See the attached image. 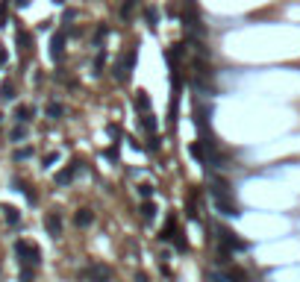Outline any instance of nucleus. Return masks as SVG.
Returning a JSON list of instances; mask_svg holds the SVG:
<instances>
[{"label": "nucleus", "mask_w": 300, "mask_h": 282, "mask_svg": "<svg viewBox=\"0 0 300 282\" xmlns=\"http://www.w3.org/2000/svg\"><path fill=\"white\" fill-rule=\"evenodd\" d=\"M144 18H147V24H150V27H156V21H159V15H156V9H153V6H147V9H144Z\"/></svg>", "instance_id": "13"}, {"label": "nucleus", "mask_w": 300, "mask_h": 282, "mask_svg": "<svg viewBox=\"0 0 300 282\" xmlns=\"http://www.w3.org/2000/svg\"><path fill=\"white\" fill-rule=\"evenodd\" d=\"M62 53H65V32H56L53 41H50V56L53 59H62Z\"/></svg>", "instance_id": "4"}, {"label": "nucleus", "mask_w": 300, "mask_h": 282, "mask_svg": "<svg viewBox=\"0 0 300 282\" xmlns=\"http://www.w3.org/2000/svg\"><path fill=\"white\" fill-rule=\"evenodd\" d=\"M89 277H92V282H109V268H103V265H95L92 271H89Z\"/></svg>", "instance_id": "7"}, {"label": "nucleus", "mask_w": 300, "mask_h": 282, "mask_svg": "<svg viewBox=\"0 0 300 282\" xmlns=\"http://www.w3.org/2000/svg\"><path fill=\"white\" fill-rule=\"evenodd\" d=\"M133 103H135V109H141V112H147V109H150V97H147L144 92H138V94H135V100H133Z\"/></svg>", "instance_id": "9"}, {"label": "nucleus", "mask_w": 300, "mask_h": 282, "mask_svg": "<svg viewBox=\"0 0 300 282\" xmlns=\"http://www.w3.org/2000/svg\"><path fill=\"white\" fill-rule=\"evenodd\" d=\"M138 194H141L144 200H150V194H153V186H138Z\"/></svg>", "instance_id": "16"}, {"label": "nucleus", "mask_w": 300, "mask_h": 282, "mask_svg": "<svg viewBox=\"0 0 300 282\" xmlns=\"http://www.w3.org/2000/svg\"><path fill=\"white\" fill-rule=\"evenodd\" d=\"M0 100H15V86L12 83H3L0 86Z\"/></svg>", "instance_id": "10"}, {"label": "nucleus", "mask_w": 300, "mask_h": 282, "mask_svg": "<svg viewBox=\"0 0 300 282\" xmlns=\"http://www.w3.org/2000/svg\"><path fill=\"white\" fill-rule=\"evenodd\" d=\"M6 62V50H0V65Z\"/></svg>", "instance_id": "25"}, {"label": "nucleus", "mask_w": 300, "mask_h": 282, "mask_svg": "<svg viewBox=\"0 0 300 282\" xmlns=\"http://www.w3.org/2000/svg\"><path fill=\"white\" fill-rule=\"evenodd\" d=\"M106 32H109V30H106V27H98V32H95V41H100V38H103Z\"/></svg>", "instance_id": "20"}, {"label": "nucleus", "mask_w": 300, "mask_h": 282, "mask_svg": "<svg viewBox=\"0 0 300 282\" xmlns=\"http://www.w3.org/2000/svg\"><path fill=\"white\" fill-rule=\"evenodd\" d=\"M33 156V150H30V147H24V150H18V153H15V159H30Z\"/></svg>", "instance_id": "19"}, {"label": "nucleus", "mask_w": 300, "mask_h": 282, "mask_svg": "<svg viewBox=\"0 0 300 282\" xmlns=\"http://www.w3.org/2000/svg\"><path fill=\"white\" fill-rule=\"evenodd\" d=\"M53 3H65V0H53Z\"/></svg>", "instance_id": "26"}, {"label": "nucleus", "mask_w": 300, "mask_h": 282, "mask_svg": "<svg viewBox=\"0 0 300 282\" xmlns=\"http://www.w3.org/2000/svg\"><path fill=\"white\" fill-rule=\"evenodd\" d=\"M3 24H6V6L0 3V27H3Z\"/></svg>", "instance_id": "22"}, {"label": "nucleus", "mask_w": 300, "mask_h": 282, "mask_svg": "<svg viewBox=\"0 0 300 282\" xmlns=\"http://www.w3.org/2000/svg\"><path fill=\"white\" fill-rule=\"evenodd\" d=\"M77 171H80V162H74L71 168H65V171H59V174H56V186H68V183L74 180V174H77Z\"/></svg>", "instance_id": "5"}, {"label": "nucleus", "mask_w": 300, "mask_h": 282, "mask_svg": "<svg viewBox=\"0 0 300 282\" xmlns=\"http://www.w3.org/2000/svg\"><path fill=\"white\" fill-rule=\"evenodd\" d=\"M135 282H147V277L144 274H135Z\"/></svg>", "instance_id": "23"}, {"label": "nucleus", "mask_w": 300, "mask_h": 282, "mask_svg": "<svg viewBox=\"0 0 300 282\" xmlns=\"http://www.w3.org/2000/svg\"><path fill=\"white\" fill-rule=\"evenodd\" d=\"M56 159H59V153H47V159H44V165H53Z\"/></svg>", "instance_id": "21"}, {"label": "nucleus", "mask_w": 300, "mask_h": 282, "mask_svg": "<svg viewBox=\"0 0 300 282\" xmlns=\"http://www.w3.org/2000/svg\"><path fill=\"white\" fill-rule=\"evenodd\" d=\"M24 135H27V132H24V126H15V129H12V141H21Z\"/></svg>", "instance_id": "17"}, {"label": "nucleus", "mask_w": 300, "mask_h": 282, "mask_svg": "<svg viewBox=\"0 0 300 282\" xmlns=\"http://www.w3.org/2000/svg\"><path fill=\"white\" fill-rule=\"evenodd\" d=\"M3 218H6V223H9V226H18L21 215H18V209H15V206H6V209H3Z\"/></svg>", "instance_id": "8"}, {"label": "nucleus", "mask_w": 300, "mask_h": 282, "mask_svg": "<svg viewBox=\"0 0 300 282\" xmlns=\"http://www.w3.org/2000/svg\"><path fill=\"white\" fill-rule=\"evenodd\" d=\"M44 229L56 238V235H62V218L56 215V212H50V215H44Z\"/></svg>", "instance_id": "3"}, {"label": "nucleus", "mask_w": 300, "mask_h": 282, "mask_svg": "<svg viewBox=\"0 0 300 282\" xmlns=\"http://www.w3.org/2000/svg\"><path fill=\"white\" fill-rule=\"evenodd\" d=\"M133 65H135V50H127V53H124V59H121V65L115 68V71H118V80H121V83H127V77H130Z\"/></svg>", "instance_id": "2"}, {"label": "nucleus", "mask_w": 300, "mask_h": 282, "mask_svg": "<svg viewBox=\"0 0 300 282\" xmlns=\"http://www.w3.org/2000/svg\"><path fill=\"white\" fill-rule=\"evenodd\" d=\"M153 215H156V206H153L150 200H144V206H141V218H144V220H153Z\"/></svg>", "instance_id": "11"}, {"label": "nucleus", "mask_w": 300, "mask_h": 282, "mask_svg": "<svg viewBox=\"0 0 300 282\" xmlns=\"http://www.w3.org/2000/svg\"><path fill=\"white\" fill-rule=\"evenodd\" d=\"M15 253H18L21 268H38V262H41V250L33 241H15Z\"/></svg>", "instance_id": "1"}, {"label": "nucleus", "mask_w": 300, "mask_h": 282, "mask_svg": "<svg viewBox=\"0 0 300 282\" xmlns=\"http://www.w3.org/2000/svg\"><path fill=\"white\" fill-rule=\"evenodd\" d=\"M30 115H33V109H30V106H18V112H15V118H18L21 124H27V121H30Z\"/></svg>", "instance_id": "12"}, {"label": "nucleus", "mask_w": 300, "mask_h": 282, "mask_svg": "<svg viewBox=\"0 0 300 282\" xmlns=\"http://www.w3.org/2000/svg\"><path fill=\"white\" fill-rule=\"evenodd\" d=\"M18 44L27 50V44H30V35H27V32H18Z\"/></svg>", "instance_id": "18"}, {"label": "nucleus", "mask_w": 300, "mask_h": 282, "mask_svg": "<svg viewBox=\"0 0 300 282\" xmlns=\"http://www.w3.org/2000/svg\"><path fill=\"white\" fill-rule=\"evenodd\" d=\"M47 115H50V118H62V115H65V109H62L59 103H50V106H47Z\"/></svg>", "instance_id": "14"}, {"label": "nucleus", "mask_w": 300, "mask_h": 282, "mask_svg": "<svg viewBox=\"0 0 300 282\" xmlns=\"http://www.w3.org/2000/svg\"><path fill=\"white\" fill-rule=\"evenodd\" d=\"M141 124H144V129H147V132H153V129H156V121H153L150 115H144V118H141Z\"/></svg>", "instance_id": "15"}, {"label": "nucleus", "mask_w": 300, "mask_h": 282, "mask_svg": "<svg viewBox=\"0 0 300 282\" xmlns=\"http://www.w3.org/2000/svg\"><path fill=\"white\" fill-rule=\"evenodd\" d=\"M15 3H18V6H30V0H15Z\"/></svg>", "instance_id": "24"}, {"label": "nucleus", "mask_w": 300, "mask_h": 282, "mask_svg": "<svg viewBox=\"0 0 300 282\" xmlns=\"http://www.w3.org/2000/svg\"><path fill=\"white\" fill-rule=\"evenodd\" d=\"M74 223H77V226H92V223H95V212H92V209H80V212L74 215Z\"/></svg>", "instance_id": "6"}]
</instances>
